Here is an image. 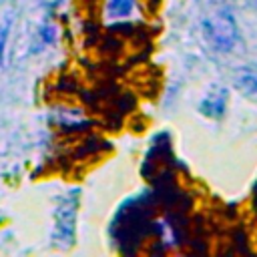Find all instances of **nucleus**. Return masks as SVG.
Wrapping results in <instances>:
<instances>
[{"label":"nucleus","instance_id":"nucleus-1","mask_svg":"<svg viewBox=\"0 0 257 257\" xmlns=\"http://www.w3.org/2000/svg\"><path fill=\"white\" fill-rule=\"evenodd\" d=\"M201 32L207 44L219 52H231L239 44V28L227 10L207 14L201 22Z\"/></svg>","mask_w":257,"mask_h":257},{"label":"nucleus","instance_id":"nucleus-2","mask_svg":"<svg viewBox=\"0 0 257 257\" xmlns=\"http://www.w3.org/2000/svg\"><path fill=\"white\" fill-rule=\"evenodd\" d=\"M137 0H104V16L112 22H124L137 16Z\"/></svg>","mask_w":257,"mask_h":257},{"label":"nucleus","instance_id":"nucleus-3","mask_svg":"<svg viewBox=\"0 0 257 257\" xmlns=\"http://www.w3.org/2000/svg\"><path fill=\"white\" fill-rule=\"evenodd\" d=\"M239 84L249 90V92H257V74L255 72H245L239 76Z\"/></svg>","mask_w":257,"mask_h":257},{"label":"nucleus","instance_id":"nucleus-4","mask_svg":"<svg viewBox=\"0 0 257 257\" xmlns=\"http://www.w3.org/2000/svg\"><path fill=\"white\" fill-rule=\"evenodd\" d=\"M8 28H10V18H6L4 26L0 28V60H2V52H4V44H6V38H8Z\"/></svg>","mask_w":257,"mask_h":257},{"label":"nucleus","instance_id":"nucleus-5","mask_svg":"<svg viewBox=\"0 0 257 257\" xmlns=\"http://www.w3.org/2000/svg\"><path fill=\"white\" fill-rule=\"evenodd\" d=\"M251 2H253V4H257V0H251Z\"/></svg>","mask_w":257,"mask_h":257}]
</instances>
